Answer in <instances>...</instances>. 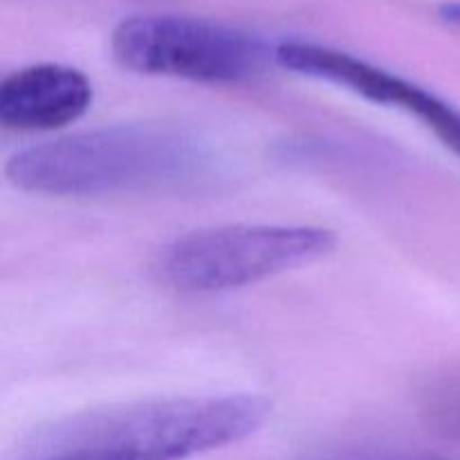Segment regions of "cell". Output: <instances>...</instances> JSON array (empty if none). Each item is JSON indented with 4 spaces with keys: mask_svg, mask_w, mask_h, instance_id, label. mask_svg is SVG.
Instances as JSON below:
<instances>
[{
    "mask_svg": "<svg viewBox=\"0 0 460 460\" xmlns=\"http://www.w3.org/2000/svg\"><path fill=\"white\" fill-rule=\"evenodd\" d=\"M440 18H443L447 25L460 30V3H445L443 7H440Z\"/></svg>",
    "mask_w": 460,
    "mask_h": 460,
    "instance_id": "9c48e42d",
    "label": "cell"
},
{
    "mask_svg": "<svg viewBox=\"0 0 460 460\" xmlns=\"http://www.w3.org/2000/svg\"><path fill=\"white\" fill-rule=\"evenodd\" d=\"M270 413L247 394L119 404L40 429L18 460H184L247 438Z\"/></svg>",
    "mask_w": 460,
    "mask_h": 460,
    "instance_id": "7a4b0ae2",
    "label": "cell"
},
{
    "mask_svg": "<svg viewBox=\"0 0 460 460\" xmlns=\"http://www.w3.org/2000/svg\"><path fill=\"white\" fill-rule=\"evenodd\" d=\"M216 169V153L173 124H117L13 153L4 175L43 196H112L193 187Z\"/></svg>",
    "mask_w": 460,
    "mask_h": 460,
    "instance_id": "6da1fadb",
    "label": "cell"
},
{
    "mask_svg": "<svg viewBox=\"0 0 460 460\" xmlns=\"http://www.w3.org/2000/svg\"><path fill=\"white\" fill-rule=\"evenodd\" d=\"M422 413L436 434L460 443V380H445L431 386L425 394Z\"/></svg>",
    "mask_w": 460,
    "mask_h": 460,
    "instance_id": "52a82bcc",
    "label": "cell"
},
{
    "mask_svg": "<svg viewBox=\"0 0 460 460\" xmlns=\"http://www.w3.org/2000/svg\"><path fill=\"white\" fill-rule=\"evenodd\" d=\"M93 97V84L81 70L36 63L0 84V121L12 130H57L81 119Z\"/></svg>",
    "mask_w": 460,
    "mask_h": 460,
    "instance_id": "8992f818",
    "label": "cell"
},
{
    "mask_svg": "<svg viewBox=\"0 0 460 460\" xmlns=\"http://www.w3.org/2000/svg\"><path fill=\"white\" fill-rule=\"evenodd\" d=\"M111 49L137 75L200 84H243L265 70L274 49L259 36L225 22L178 13H137L115 27Z\"/></svg>",
    "mask_w": 460,
    "mask_h": 460,
    "instance_id": "277c9868",
    "label": "cell"
},
{
    "mask_svg": "<svg viewBox=\"0 0 460 460\" xmlns=\"http://www.w3.org/2000/svg\"><path fill=\"white\" fill-rule=\"evenodd\" d=\"M274 63L288 72L340 85L367 102L398 108L416 117L443 146L460 157V111L431 90L349 52L305 40L279 43L274 48Z\"/></svg>",
    "mask_w": 460,
    "mask_h": 460,
    "instance_id": "5b68a950",
    "label": "cell"
},
{
    "mask_svg": "<svg viewBox=\"0 0 460 460\" xmlns=\"http://www.w3.org/2000/svg\"><path fill=\"white\" fill-rule=\"evenodd\" d=\"M335 460H438L425 454H409V452H368V454H353V456H341Z\"/></svg>",
    "mask_w": 460,
    "mask_h": 460,
    "instance_id": "ba28073f",
    "label": "cell"
},
{
    "mask_svg": "<svg viewBox=\"0 0 460 460\" xmlns=\"http://www.w3.org/2000/svg\"><path fill=\"white\" fill-rule=\"evenodd\" d=\"M335 232L308 225H225L175 238L157 252L153 274L184 295H211L265 281L331 254Z\"/></svg>",
    "mask_w": 460,
    "mask_h": 460,
    "instance_id": "3957f363",
    "label": "cell"
}]
</instances>
